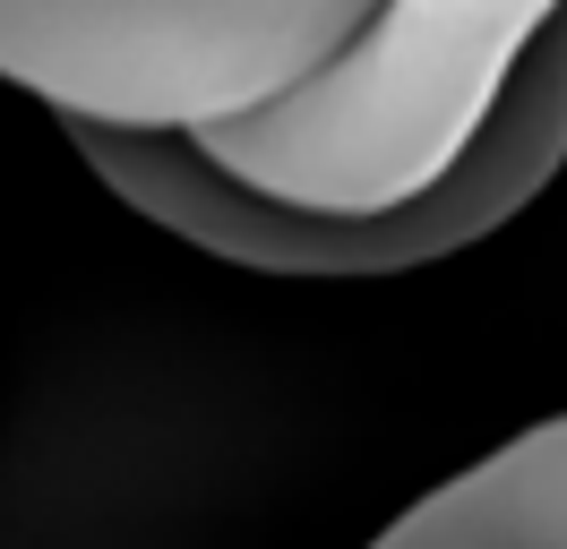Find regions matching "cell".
<instances>
[{
    "label": "cell",
    "instance_id": "cell-1",
    "mask_svg": "<svg viewBox=\"0 0 567 549\" xmlns=\"http://www.w3.org/2000/svg\"><path fill=\"white\" fill-rule=\"evenodd\" d=\"M379 0H0V77L52 112L215 130L319 77Z\"/></svg>",
    "mask_w": 567,
    "mask_h": 549
},
{
    "label": "cell",
    "instance_id": "cell-2",
    "mask_svg": "<svg viewBox=\"0 0 567 549\" xmlns=\"http://www.w3.org/2000/svg\"><path fill=\"white\" fill-rule=\"evenodd\" d=\"M379 549H567V412L413 498Z\"/></svg>",
    "mask_w": 567,
    "mask_h": 549
}]
</instances>
